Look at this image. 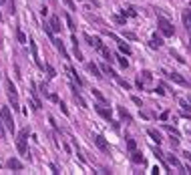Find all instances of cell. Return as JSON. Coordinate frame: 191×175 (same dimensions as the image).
I'll use <instances>...</instances> for the list:
<instances>
[{"label":"cell","instance_id":"obj_17","mask_svg":"<svg viewBox=\"0 0 191 175\" xmlns=\"http://www.w3.org/2000/svg\"><path fill=\"white\" fill-rule=\"evenodd\" d=\"M139 77L143 78V83H151L153 81V73L151 71H143V73H139Z\"/></svg>","mask_w":191,"mask_h":175},{"label":"cell","instance_id":"obj_22","mask_svg":"<svg viewBox=\"0 0 191 175\" xmlns=\"http://www.w3.org/2000/svg\"><path fill=\"white\" fill-rule=\"evenodd\" d=\"M119 50L123 54H131V46L129 44H125V42H119Z\"/></svg>","mask_w":191,"mask_h":175},{"label":"cell","instance_id":"obj_8","mask_svg":"<svg viewBox=\"0 0 191 175\" xmlns=\"http://www.w3.org/2000/svg\"><path fill=\"white\" fill-rule=\"evenodd\" d=\"M95 143H97V147H99L101 151H109V143L105 141V137L97 135V137H95Z\"/></svg>","mask_w":191,"mask_h":175},{"label":"cell","instance_id":"obj_38","mask_svg":"<svg viewBox=\"0 0 191 175\" xmlns=\"http://www.w3.org/2000/svg\"><path fill=\"white\" fill-rule=\"evenodd\" d=\"M179 105H181L185 111H187V109H191V107H189V101H179Z\"/></svg>","mask_w":191,"mask_h":175},{"label":"cell","instance_id":"obj_31","mask_svg":"<svg viewBox=\"0 0 191 175\" xmlns=\"http://www.w3.org/2000/svg\"><path fill=\"white\" fill-rule=\"evenodd\" d=\"M117 81H119V85H121V87L125 89V91H129V89H131V85L127 83V81H123V78H117Z\"/></svg>","mask_w":191,"mask_h":175},{"label":"cell","instance_id":"obj_33","mask_svg":"<svg viewBox=\"0 0 191 175\" xmlns=\"http://www.w3.org/2000/svg\"><path fill=\"white\" fill-rule=\"evenodd\" d=\"M16 36H18V40H20V42H26V36H24V32H22V30H18V32H16Z\"/></svg>","mask_w":191,"mask_h":175},{"label":"cell","instance_id":"obj_14","mask_svg":"<svg viewBox=\"0 0 191 175\" xmlns=\"http://www.w3.org/2000/svg\"><path fill=\"white\" fill-rule=\"evenodd\" d=\"M50 28H53V32H61V20H58V16L50 18Z\"/></svg>","mask_w":191,"mask_h":175},{"label":"cell","instance_id":"obj_26","mask_svg":"<svg viewBox=\"0 0 191 175\" xmlns=\"http://www.w3.org/2000/svg\"><path fill=\"white\" fill-rule=\"evenodd\" d=\"M127 149H129V151H131V153H133V151H135V149H137V143H135V141H133V139H129V141H127Z\"/></svg>","mask_w":191,"mask_h":175},{"label":"cell","instance_id":"obj_34","mask_svg":"<svg viewBox=\"0 0 191 175\" xmlns=\"http://www.w3.org/2000/svg\"><path fill=\"white\" fill-rule=\"evenodd\" d=\"M155 93H157V95H165V85H159V87L155 89Z\"/></svg>","mask_w":191,"mask_h":175},{"label":"cell","instance_id":"obj_1","mask_svg":"<svg viewBox=\"0 0 191 175\" xmlns=\"http://www.w3.org/2000/svg\"><path fill=\"white\" fill-rule=\"evenodd\" d=\"M0 119H2V123L6 125V129L10 133H14V121H12V113H10L8 107H0Z\"/></svg>","mask_w":191,"mask_h":175},{"label":"cell","instance_id":"obj_44","mask_svg":"<svg viewBox=\"0 0 191 175\" xmlns=\"http://www.w3.org/2000/svg\"><path fill=\"white\" fill-rule=\"evenodd\" d=\"M0 2H2V4H4V2H6V0H0Z\"/></svg>","mask_w":191,"mask_h":175},{"label":"cell","instance_id":"obj_43","mask_svg":"<svg viewBox=\"0 0 191 175\" xmlns=\"http://www.w3.org/2000/svg\"><path fill=\"white\" fill-rule=\"evenodd\" d=\"M86 2H93L95 6H99V0H86Z\"/></svg>","mask_w":191,"mask_h":175},{"label":"cell","instance_id":"obj_45","mask_svg":"<svg viewBox=\"0 0 191 175\" xmlns=\"http://www.w3.org/2000/svg\"><path fill=\"white\" fill-rule=\"evenodd\" d=\"M189 36H191V32H189ZM189 42H191V40H189Z\"/></svg>","mask_w":191,"mask_h":175},{"label":"cell","instance_id":"obj_37","mask_svg":"<svg viewBox=\"0 0 191 175\" xmlns=\"http://www.w3.org/2000/svg\"><path fill=\"white\" fill-rule=\"evenodd\" d=\"M125 38H129V40H135L137 36H135V32H125Z\"/></svg>","mask_w":191,"mask_h":175},{"label":"cell","instance_id":"obj_41","mask_svg":"<svg viewBox=\"0 0 191 175\" xmlns=\"http://www.w3.org/2000/svg\"><path fill=\"white\" fill-rule=\"evenodd\" d=\"M133 103L137 105V107H141V99H139V97H133Z\"/></svg>","mask_w":191,"mask_h":175},{"label":"cell","instance_id":"obj_21","mask_svg":"<svg viewBox=\"0 0 191 175\" xmlns=\"http://www.w3.org/2000/svg\"><path fill=\"white\" fill-rule=\"evenodd\" d=\"M119 115H121V119H123V121H127V123L131 121V115H129V111H125L123 107H119Z\"/></svg>","mask_w":191,"mask_h":175},{"label":"cell","instance_id":"obj_18","mask_svg":"<svg viewBox=\"0 0 191 175\" xmlns=\"http://www.w3.org/2000/svg\"><path fill=\"white\" fill-rule=\"evenodd\" d=\"M89 71H91V73H93V75H95V77H97V78H101V77H103V75H101V68H99V67H97V64H95V63H89Z\"/></svg>","mask_w":191,"mask_h":175},{"label":"cell","instance_id":"obj_2","mask_svg":"<svg viewBox=\"0 0 191 175\" xmlns=\"http://www.w3.org/2000/svg\"><path fill=\"white\" fill-rule=\"evenodd\" d=\"M26 137H28V129H22V131H20V135H18V141H16V147H18L20 155L30 157L28 155V149H26Z\"/></svg>","mask_w":191,"mask_h":175},{"label":"cell","instance_id":"obj_25","mask_svg":"<svg viewBox=\"0 0 191 175\" xmlns=\"http://www.w3.org/2000/svg\"><path fill=\"white\" fill-rule=\"evenodd\" d=\"M123 12V16H137V10L135 8H127V10H121Z\"/></svg>","mask_w":191,"mask_h":175},{"label":"cell","instance_id":"obj_40","mask_svg":"<svg viewBox=\"0 0 191 175\" xmlns=\"http://www.w3.org/2000/svg\"><path fill=\"white\" fill-rule=\"evenodd\" d=\"M61 111H62V113H64V115H68V109H67V107H64V103H61Z\"/></svg>","mask_w":191,"mask_h":175},{"label":"cell","instance_id":"obj_32","mask_svg":"<svg viewBox=\"0 0 191 175\" xmlns=\"http://www.w3.org/2000/svg\"><path fill=\"white\" fill-rule=\"evenodd\" d=\"M117 58H119V64H121V67H125V68L129 67V60H127L125 57H117Z\"/></svg>","mask_w":191,"mask_h":175},{"label":"cell","instance_id":"obj_15","mask_svg":"<svg viewBox=\"0 0 191 175\" xmlns=\"http://www.w3.org/2000/svg\"><path fill=\"white\" fill-rule=\"evenodd\" d=\"M101 71H103V73H105V75H109V77H113V78H117V73H115L113 68H111V67H109V63H105V64H103V67H101Z\"/></svg>","mask_w":191,"mask_h":175},{"label":"cell","instance_id":"obj_5","mask_svg":"<svg viewBox=\"0 0 191 175\" xmlns=\"http://www.w3.org/2000/svg\"><path fill=\"white\" fill-rule=\"evenodd\" d=\"M85 40H86L89 44H91V46H95L97 50H101V49H103V42H101V38H99V36H91V34H85Z\"/></svg>","mask_w":191,"mask_h":175},{"label":"cell","instance_id":"obj_24","mask_svg":"<svg viewBox=\"0 0 191 175\" xmlns=\"http://www.w3.org/2000/svg\"><path fill=\"white\" fill-rule=\"evenodd\" d=\"M131 159H133V163H143V157H141V153H137V151H133V157H131Z\"/></svg>","mask_w":191,"mask_h":175},{"label":"cell","instance_id":"obj_19","mask_svg":"<svg viewBox=\"0 0 191 175\" xmlns=\"http://www.w3.org/2000/svg\"><path fill=\"white\" fill-rule=\"evenodd\" d=\"M72 97H75V101L79 103V105H81V107H86V103H85V99L81 97V95H79V93H76V89L72 87Z\"/></svg>","mask_w":191,"mask_h":175},{"label":"cell","instance_id":"obj_23","mask_svg":"<svg viewBox=\"0 0 191 175\" xmlns=\"http://www.w3.org/2000/svg\"><path fill=\"white\" fill-rule=\"evenodd\" d=\"M68 73L72 75V78H75V81H76V85H83V78L79 77V75H76V71H75V68H71V67H68Z\"/></svg>","mask_w":191,"mask_h":175},{"label":"cell","instance_id":"obj_42","mask_svg":"<svg viewBox=\"0 0 191 175\" xmlns=\"http://www.w3.org/2000/svg\"><path fill=\"white\" fill-rule=\"evenodd\" d=\"M183 155H185V159H187V161H191V153H189V151H187V153H183Z\"/></svg>","mask_w":191,"mask_h":175},{"label":"cell","instance_id":"obj_28","mask_svg":"<svg viewBox=\"0 0 191 175\" xmlns=\"http://www.w3.org/2000/svg\"><path fill=\"white\" fill-rule=\"evenodd\" d=\"M93 95H95V97L99 99L101 103H105V97H103V93H101V91H97V89H93Z\"/></svg>","mask_w":191,"mask_h":175},{"label":"cell","instance_id":"obj_29","mask_svg":"<svg viewBox=\"0 0 191 175\" xmlns=\"http://www.w3.org/2000/svg\"><path fill=\"white\" fill-rule=\"evenodd\" d=\"M165 129H167L169 133H171V135H175V137H179V131H177L175 127H171V125H165Z\"/></svg>","mask_w":191,"mask_h":175},{"label":"cell","instance_id":"obj_30","mask_svg":"<svg viewBox=\"0 0 191 175\" xmlns=\"http://www.w3.org/2000/svg\"><path fill=\"white\" fill-rule=\"evenodd\" d=\"M64 18H67V26H68V28H71V30H75L76 28V26H75V22H72V18H71V16H64Z\"/></svg>","mask_w":191,"mask_h":175},{"label":"cell","instance_id":"obj_11","mask_svg":"<svg viewBox=\"0 0 191 175\" xmlns=\"http://www.w3.org/2000/svg\"><path fill=\"white\" fill-rule=\"evenodd\" d=\"M97 113H99L101 117H105V119H111V109H107V107H103V105H97Z\"/></svg>","mask_w":191,"mask_h":175},{"label":"cell","instance_id":"obj_3","mask_svg":"<svg viewBox=\"0 0 191 175\" xmlns=\"http://www.w3.org/2000/svg\"><path fill=\"white\" fill-rule=\"evenodd\" d=\"M6 87H8V99H10V103H12V109L18 111L20 109V105H18V91H16V87L12 85V81H8Z\"/></svg>","mask_w":191,"mask_h":175},{"label":"cell","instance_id":"obj_12","mask_svg":"<svg viewBox=\"0 0 191 175\" xmlns=\"http://www.w3.org/2000/svg\"><path fill=\"white\" fill-rule=\"evenodd\" d=\"M6 165H8L10 169H14V171H20V169H22V163H20L18 159H14V157H12V159H8V163H6Z\"/></svg>","mask_w":191,"mask_h":175},{"label":"cell","instance_id":"obj_27","mask_svg":"<svg viewBox=\"0 0 191 175\" xmlns=\"http://www.w3.org/2000/svg\"><path fill=\"white\" fill-rule=\"evenodd\" d=\"M46 73H48V78H54V77H57V73H54V68L50 67V64H46Z\"/></svg>","mask_w":191,"mask_h":175},{"label":"cell","instance_id":"obj_7","mask_svg":"<svg viewBox=\"0 0 191 175\" xmlns=\"http://www.w3.org/2000/svg\"><path fill=\"white\" fill-rule=\"evenodd\" d=\"M169 78H171L173 83L181 85V87H187V85H189V83H187V78H183V77H181L179 73H171V75H169Z\"/></svg>","mask_w":191,"mask_h":175},{"label":"cell","instance_id":"obj_9","mask_svg":"<svg viewBox=\"0 0 191 175\" xmlns=\"http://www.w3.org/2000/svg\"><path fill=\"white\" fill-rule=\"evenodd\" d=\"M181 18H183V24H185V28L191 32V10H189V8L183 10V16H181Z\"/></svg>","mask_w":191,"mask_h":175},{"label":"cell","instance_id":"obj_39","mask_svg":"<svg viewBox=\"0 0 191 175\" xmlns=\"http://www.w3.org/2000/svg\"><path fill=\"white\" fill-rule=\"evenodd\" d=\"M159 119H161V121H167V119H169V111L161 113V117H159Z\"/></svg>","mask_w":191,"mask_h":175},{"label":"cell","instance_id":"obj_16","mask_svg":"<svg viewBox=\"0 0 191 175\" xmlns=\"http://www.w3.org/2000/svg\"><path fill=\"white\" fill-rule=\"evenodd\" d=\"M161 44H163V40L159 38L157 34H155V36H153V38L149 40V46H151V49H159V46H161Z\"/></svg>","mask_w":191,"mask_h":175},{"label":"cell","instance_id":"obj_13","mask_svg":"<svg viewBox=\"0 0 191 175\" xmlns=\"http://www.w3.org/2000/svg\"><path fill=\"white\" fill-rule=\"evenodd\" d=\"M147 133H149V137H151V139H153L155 143H157V145L163 141V139H161V133H159V131H155V129H147Z\"/></svg>","mask_w":191,"mask_h":175},{"label":"cell","instance_id":"obj_6","mask_svg":"<svg viewBox=\"0 0 191 175\" xmlns=\"http://www.w3.org/2000/svg\"><path fill=\"white\" fill-rule=\"evenodd\" d=\"M169 163H171L173 167H177V171H179V173H191V171H187L185 167L181 165V161L177 159V157H173V155H169Z\"/></svg>","mask_w":191,"mask_h":175},{"label":"cell","instance_id":"obj_4","mask_svg":"<svg viewBox=\"0 0 191 175\" xmlns=\"http://www.w3.org/2000/svg\"><path fill=\"white\" fill-rule=\"evenodd\" d=\"M157 26H159V30H161L165 36H173V32H175V28H173V24L169 22L167 18H159L157 20Z\"/></svg>","mask_w":191,"mask_h":175},{"label":"cell","instance_id":"obj_36","mask_svg":"<svg viewBox=\"0 0 191 175\" xmlns=\"http://www.w3.org/2000/svg\"><path fill=\"white\" fill-rule=\"evenodd\" d=\"M62 2H64V4H67V6H68V8H71V10H75V8H76V6H75V2H72V0H62Z\"/></svg>","mask_w":191,"mask_h":175},{"label":"cell","instance_id":"obj_20","mask_svg":"<svg viewBox=\"0 0 191 175\" xmlns=\"http://www.w3.org/2000/svg\"><path fill=\"white\" fill-rule=\"evenodd\" d=\"M101 53H103V57H105V60H107V63H113V60H115V58L111 57V50L107 49V46H103V49H101Z\"/></svg>","mask_w":191,"mask_h":175},{"label":"cell","instance_id":"obj_10","mask_svg":"<svg viewBox=\"0 0 191 175\" xmlns=\"http://www.w3.org/2000/svg\"><path fill=\"white\" fill-rule=\"evenodd\" d=\"M53 42H54V46H57V50L62 54V58H68V53H67V49H64V44H62L58 38H53Z\"/></svg>","mask_w":191,"mask_h":175},{"label":"cell","instance_id":"obj_35","mask_svg":"<svg viewBox=\"0 0 191 175\" xmlns=\"http://www.w3.org/2000/svg\"><path fill=\"white\" fill-rule=\"evenodd\" d=\"M6 137V131H4V123L0 121V139H4Z\"/></svg>","mask_w":191,"mask_h":175}]
</instances>
